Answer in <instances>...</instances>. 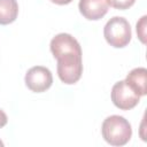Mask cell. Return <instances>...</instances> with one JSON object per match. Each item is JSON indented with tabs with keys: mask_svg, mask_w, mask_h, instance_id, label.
I'll return each mask as SVG.
<instances>
[{
	"mask_svg": "<svg viewBox=\"0 0 147 147\" xmlns=\"http://www.w3.org/2000/svg\"><path fill=\"white\" fill-rule=\"evenodd\" d=\"M108 5H110L113 8L119 9V10H125L132 7L136 2V0H107Z\"/></svg>",
	"mask_w": 147,
	"mask_h": 147,
	"instance_id": "10",
	"label": "cell"
},
{
	"mask_svg": "<svg viewBox=\"0 0 147 147\" xmlns=\"http://www.w3.org/2000/svg\"><path fill=\"white\" fill-rule=\"evenodd\" d=\"M0 146H3V142H2L1 140H0Z\"/></svg>",
	"mask_w": 147,
	"mask_h": 147,
	"instance_id": "14",
	"label": "cell"
},
{
	"mask_svg": "<svg viewBox=\"0 0 147 147\" xmlns=\"http://www.w3.org/2000/svg\"><path fill=\"white\" fill-rule=\"evenodd\" d=\"M18 15V3L16 0H0V24L13 23Z\"/></svg>",
	"mask_w": 147,
	"mask_h": 147,
	"instance_id": "9",
	"label": "cell"
},
{
	"mask_svg": "<svg viewBox=\"0 0 147 147\" xmlns=\"http://www.w3.org/2000/svg\"><path fill=\"white\" fill-rule=\"evenodd\" d=\"M51 52L57 60L67 55H82V48L76 38L69 33H59L51 40Z\"/></svg>",
	"mask_w": 147,
	"mask_h": 147,
	"instance_id": "6",
	"label": "cell"
},
{
	"mask_svg": "<svg viewBox=\"0 0 147 147\" xmlns=\"http://www.w3.org/2000/svg\"><path fill=\"white\" fill-rule=\"evenodd\" d=\"M7 122H8V117L6 113L2 109H0V127H3L7 124Z\"/></svg>",
	"mask_w": 147,
	"mask_h": 147,
	"instance_id": "12",
	"label": "cell"
},
{
	"mask_svg": "<svg viewBox=\"0 0 147 147\" xmlns=\"http://www.w3.org/2000/svg\"><path fill=\"white\" fill-rule=\"evenodd\" d=\"M146 18L147 16L145 15L137 23V34L142 44H146Z\"/></svg>",
	"mask_w": 147,
	"mask_h": 147,
	"instance_id": "11",
	"label": "cell"
},
{
	"mask_svg": "<svg viewBox=\"0 0 147 147\" xmlns=\"http://www.w3.org/2000/svg\"><path fill=\"white\" fill-rule=\"evenodd\" d=\"M108 7L109 5L107 0H79L78 3L80 14L90 21L102 18L107 14Z\"/></svg>",
	"mask_w": 147,
	"mask_h": 147,
	"instance_id": "7",
	"label": "cell"
},
{
	"mask_svg": "<svg viewBox=\"0 0 147 147\" xmlns=\"http://www.w3.org/2000/svg\"><path fill=\"white\" fill-rule=\"evenodd\" d=\"M101 133L103 139L111 146L126 145L132 136L131 124L127 119L119 115L108 116L101 126Z\"/></svg>",
	"mask_w": 147,
	"mask_h": 147,
	"instance_id": "1",
	"label": "cell"
},
{
	"mask_svg": "<svg viewBox=\"0 0 147 147\" xmlns=\"http://www.w3.org/2000/svg\"><path fill=\"white\" fill-rule=\"evenodd\" d=\"M24 80L29 90L36 93H41L52 86L53 76L48 68L42 65H36L28 70Z\"/></svg>",
	"mask_w": 147,
	"mask_h": 147,
	"instance_id": "4",
	"label": "cell"
},
{
	"mask_svg": "<svg viewBox=\"0 0 147 147\" xmlns=\"http://www.w3.org/2000/svg\"><path fill=\"white\" fill-rule=\"evenodd\" d=\"M103 36L110 46L115 48L125 47L132 37L130 23L124 17L114 16L106 23Z\"/></svg>",
	"mask_w": 147,
	"mask_h": 147,
	"instance_id": "2",
	"label": "cell"
},
{
	"mask_svg": "<svg viewBox=\"0 0 147 147\" xmlns=\"http://www.w3.org/2000/svg\"><path fill=\"white\" fill-rule=\"evenodd\" d=\"M111 101L117 108L130 110L139 103L140 96L125 83V80H119L115 83L111 88Z\"/></svg>",
	"mask_w": 147,
	"mask_h": 147,
	"instance_id": "5",
	"label": "cell"
},
{
	"mask_svg": "<svg viewBox=\"0 0 147 147\" xmlns=\"http://www.w3.org/2000/svg\"><path fill=\"white\" fill-rule=\"evenodd\" d=\"M53 3H56V5H68L70 3L72 0H51Z\"/></svg>",
	"mask_w": 147,
	"mask_h": 147,
	"instance_id": "13",
	"label": "cell"
},
{
	"mask_svg": "<svg viewBox=\"0 0 147 147\" xmlns=\"http://www.w3.org/2000/svg\"><path fill=\"white\" fill-rule=\"evenodd\" d=\"M125 83L139 95H146L147 93V70L146 68H134L132 69L126 78H125Z\"/></svg>",
	"mask_w": 147,
	"mask_h": 147,
	"instance_id": "8",
	"label": "cell"
},
{
	"mask_svg": "<svg viewBox=\"0 0 147 147\" xmlns=\"http://www.w3.org/2000/svg\"><path fill=\"white\" fill-rule=\"evenodd\" d=\"M83 74L82 55H67L57 59V76L64 84L77 83Z\"/></svg>",
	"mask_w": 147,
	"mask_h": 147,
	"instance_id": "3",
	"label": "cell"
}]
</instances>
